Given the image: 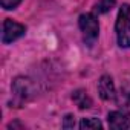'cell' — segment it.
I'll return each instance as SVG.
<instances>
[{
  "instance_id": "cell-1",
  "label": "cell",
  "mask_w": 130,
  "mask_h": 130,
  "mask_svg": "<svg viewBox=\"0 0 130 130\" xmlns=\"http://www.w3.org/2000/svg\"><path fill=\"white\" fill-rule=\"evenodd\" d=\"M116 38L121 47H130V5H122L116 19Z\"/></svg>"
},
{
  "instance_id": "cell-2",
  "label": "cell",
  "mask_w": 130,
  "mask_h": 130,
  "mask_svg": "<svg viewBox=\"0 0 130 130\" xmlns=\"http://www.w3.org/2000/svg\"><path fill=\"white\" fill-rule=\"evenodd\" d=\"M35 95V84L29 78L19 77L12 83V96H14V106L20 107L22 104L28 103Z\"/></svg>"
},
{
  "instance_id": "cell-3",
  "label": "cell",
  "mask_w": 130,
  "mask_h": 130,
  "mask_svg": "<svg viewBox=\"0 0 130 130\" xmlns=\"http://www.w3.org/2000/svg\"><path fill=\"white\" fill-rule=\"evenodd\" d=\"M80 29L83 32V40L86 43V46L92 47L95 44V41L98 40V32H100V26H98V20L93 14H83L80 15Z\"/></svg>"
},
{
  "instance_id": "cell-4",
  "label": "cell",
  "mask_w": 130,
  "mask_h": 130,
  "mask_svg": "<svg viewBox=\"0 0 130 130\" xmlns=\"http://www.w3.org/2000/svg\"><path fill=\"white\" fill-rule=\"evenodd\" d=\"M26 31V26L22 23H17L11 19H6L3 22V31H2V41L5 44H9L12 41H15L17 38H20Z\"/></svg>"
},
{
  "instance_id": "cell-5",
  "label": "cell",
  "mask_w": 130,
  "mask_h": 130,
  "mask_svg": "<svg viewBox=\"0 0 130 130\" xmlns=\"http://www.w3.org/2000/svg\"><path fill=\"white\" fill-rule=\"evenodd\" d=\"M98 93L104 101H113L116 100V90H115V84L112 77L109 75H103L98 81Z\"/></svg>"
},
{
  "instance_id": "cell-6",
  "label": "cell",
  "mask_w": 130,
  "mask_h": 130,
  "mask_svg": "<svg viewBox=\"0 0 130 130\" xmlns=\"http://www.w3.org/2000/svg\"><path fill=\"white\" fill-rule=\"evenodd\" d=\"M107 122H109L110 128H115V130H122V128L130 127V119H128L127 113H124V112H110L107 116Z\"/></svg>"
},
{
  "instance_id": "cell-7",
  "label": "cell",
  "mask_w": 130,
  "mask_h": 130,
  "mask_svg": "<svg viewBox=\"0 0 130 130\" xmlns=\"http://www.w3.org/2000/svg\"><path fill=\"white\" fill-rule=\"evenodd\" d=\"M118 106L122 109L124 113L130 115V86L124 84V87L121 89V93L118 96Z\"/></svg>"
},
{
  "instance_id": "cell-8",
  "label": "cell",
  "mask_w": 130,
  "mask_h": 130,
  "mask_svg": "<svg viewBox=\"0 0 130 130\" xmlns=\"http://www.w3.org/2000/svg\"><path fill=\"white\" fill-rule=\"evenodd\" d=\"M72 100L75 101V104H77L81 110L89 109V107L92 106V100H90V96L87 95V92H84V90H75V92L72 93Z\"/></svg>"
},
{
  "instance_id": "cell-9",
  "label": "cell",
  "mask_w": 130,
  "mask_h": 130,
  "mask_svg": "<svg viewBox=\"0 0 130 130\" xmlns=\"http://www.w3.org/2000/svg\"><path fill=\"white\" fill-rule=\"evenodd\" d=\"M115 3H116V0H100L95 5V12L96 14H106V12L112 11Z\"/></svg>"
},
{
  "instance_id": "cell-10",
  "label": "cell",
  "mask_w": 130,
  "mask_h": 130,
  "mask_svg": "<svg viewBox=\"0 0 130 130\" xmlns=\"http://www.w3.org/2000/svg\"><path fill=\"white\" fill-rule=\"evenodd\" d=\"M101 127H103V124L96 118H83L80 122V128H83V130L84 128H101Z\"/></svg>"
},
{
  "instance_id": "cell-11",
  "label": "cell",
  "mask_w": 130,
  "mask_h": 130,
  "mask_svg": "<svg viewBox=\"0 0 130 130\" xmlns=\"http://www.w3.org/2000/svg\"><path fill=\"white\" fill-rule=\"evenodd\" d=\"M20 2H22V0H0L3 9H14L15 6H19Z\"/></svg>"
},
{
  "instance_id": "cell-12",
  "label": "cell",
  "mask_w": 130,
  "mask_h": 130,
  "mask_svg": "<svg viewBox=\"0 0 130 130\" xmlns=\"http://www.w3.org/2000/svg\"><path fill=\"white\" fill-rule=\"evenodd\" d=\"M63 127L64 128H74L75 127V116L74 115H66V118L63 121Z\"/></svg>"
}]
</instances>
